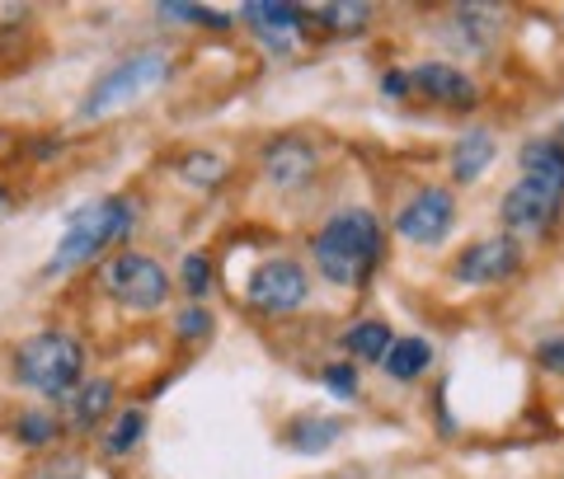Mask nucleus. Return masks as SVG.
<instances>
[{"label": "nucleus", "instance_id": "1", "mask_svg": "<svg viewBox=\"0 0 564 479\" xmlns=\"http://www.w3.org/2000/svg\"><path fill=\"white\" fill-rule=\"evenodd\" d=\"M315 269L329 287H362L381 259V221L367 207H344L311 236Z\"/></svg>", "mask_w": 564, "mask_h": 479}, {"label": "nucleus", "instance_id": "2", "mask_svg": "<svg viewBox=\"0 0 564 479\" xmlns=\"http://www.w3.org/2000/svg\"><path fill=\"white\" fill-rule=\"evenodd\" d=\"M137 226V207L128 198H99L90 207H80L76 217L66 221V236L57 244V254L47 259V277H57V273H70L76 263L85 259H95L99 250H109L113 240H122L128 230Z\"/></svg>", "mask_w": 564, "mask_h": 479}, {"label": "nucleus", "instance_id": "3", "mask_svg": "<svg viewBox=\"0 0 564 479\" xmlns=\"http://www.w3.org/2000/svg\"><path fill=\"white\" fill-rule=\"evenodd\" d=\"M80 371H85V352L62 329L33 334V339H24L20 352H14V377H20L24 385H33L39 395H47V400L70 395L76 381H80Z\"/></svg>", "mask_w": 564, "mask_h": 479}, {"label": "nucleus", "instance_id": "4", "mask_svg": "<svg viewBox=\"0 0 564 479\" xmlns=\"http://www.w3.org/2000/svg\"><path fill=\"white\" fill-rule=\"evenodd\" d=\"M165 76H170V57H165V52H137V57L118 62L113 70H104V76L95 80V90L85 95V104H80V118L113 113V109H122V104H132L137 95L155 90Z\"/></svg>", "mask_w": 564, "mask_h": 479}, {"label": "nucleus", "instance_id": "5", "mask_svg": "<svg viewBox=\"0 0 564 479\" xmlns=\"http://www.w3.org/2000/svg\"><path fill=\"white\" fill-rule=\"evenodd\" d=\"M104 292L122 311H161L170 301V273L147 254H118L104 263Z\"/></svg>", "mask_w": 564, "mask_h": 479}, {"label": "nucleus", "instance_id": "6", "mask_svg": "<svg viewBox=\"0 0 564 479\" xmlns=\"http://www.w3.org/2000/svg\"><path fill=\"white\" fill-rule=\"evenodd\" d=\"M452 226H456V198L447 184H423L395 207V236L423 244V250L443 244L452 236Z\"/></svg>", "mask_w": 564, "mask_h": 479}, {"label": "nucleus", "instance_id": "7", "mask_svg": "<svg viewBox=\"0 0 564 479\" xmlns=\"http://www.w3.org/2000/svg\"><path fill=\"white\" fill-rule=\"evenodd\" d=\"M245 301L263 315H292L311 301V277L296 259H263L245 282Z\"/></svg>", "mask_w": 564, "mask_h": 479}, {"label": "nucleus", "instance_id": "8", "mask_svg": "<svg viewBox=\"0 0 564 479\" xmlns=\"http://www.w3.org/2000/svg\"><path fill=\"white\" fill-rule=\"evenodd\" d=\"M522 240L518 236H489V240H475L470 250L456 254L452 263V277L456 282H466V287H494V282H508V277H518L522 273Z\"/></svg>", "mask_w": 564, "mask_h": 479}, {"label": "nucleus", "instance_id": "9", "mask_svg": "<svg viewBox=\"0 0 564 479\" xmlns=\"http://www.w3.org/2000/svg\"><path fill=\"white\" fill-rule=\"evenodd\" d=\"M410 95L447 104V109H475L480 99V85H475L462 66L452 62H414L410 66Z\"/></svg>", "mask_w": 564, "mask_h": 479}, {"label": "nucleus", "instance_id": "10", "mask_svg": "<svg viewBox=\"0 0 564 479\" xmlns=\"http://www.w3.org/2000/svg\"><path fill=\"white\" fill-rule=\"evenodd\" d=\"M560 207H564V193L545 188L536 179H518L513 188L503 193V203H499L508 236H513V230H545L560 217Z\"/></svg>", "mask_w": 564, "mask_h": 479}, {"label": "nucleus", "instance_id": "11", "mask_svg": "<svg viewBox=\"0 0 564 479\" xmlns=\"http://www.w3.org/2000/svg\"><path fill=\"white\" fill-rule=\"evenodd\" d=\"M240 20L245 29H250V39L263 43L273 52V57H288V52L296 47V39H302V20H306V10L302 6H245L240 10Z\"/></svg>", "mask_w": 564, "mask_h": 479}, {"label": "nucleus", "instance_id": "12", "mask_svg": "<svg viewBox=\"0 0 564 479\" xmlns=\"http://www.w3.org/2000/svg\"><path fill=\"white\" fill-rule=\"evenodd\" d=\"M315 165H321V155H315V146L302 137H278V141H269V151H263V179L273 188H306Z\"/></svg>", "mask_w": 564, "mask_h": 479}, {"label": "nucleus", "instance_id": "13", "mask_svg": "<svg viewBox=\"0 0 564 479\" xmlns=\"http://www.w3.org/2000/svg\"><path fill=\"white\" fill-rule=\"evenodd\" d=\"M518 165H522V179H536L545 188L564 193V141L555 137H532L527 146L518 151Z\"/></svg>", "mask_w": 564, "mask_h": 479}, {"label": "nucleus", "instance_id": "14", "mask_svg": "<svg viewBox=\"0 0 564 479\" xmlns=\"http://www.w3.org/2000/svg\"><path fill=\"white\" fill-rule=\"evenodd\" d=\"M339 437H344V418H329V414H302V418H292L288 428H282V442H288L292 451H302V456H321Z\"/></svg>", "mask_w": 564, "mask_h": 479}, {"label": "nucleus", "instance_id": "15", "mask_svg": "<svg viewBox=\"0 0 564 479\" xmlns=\"http://www.w3.org/2000/svg\"><path fill=\"white\" fill-rule=\"evenodd\" d=\"M429 367H433V344L419 339V334H400V339H391V348H386V358H381V371L391 381H419Z\"/></svg>", "mask_w": 564, "mask_h": 479}, {"label": "nucleus", "instance_id": "16", "mask_svg": "<svg viewBox=\"0 0 564 479\" xmlns=\"http://www.w3.org/2000/svg\"><path fill=\"white\" fill-rule=\"evenodd\" d=\"M489 165H494V137H489L485 128L466 132V137L452 146V179H456V184H475Z\"/></svg>", "mask_w": 564, "mask_h": 479}, {"label": "nucleus", "instance_id": "17", "mask_svg": "<svg viewBox=\"0 0 564 479\" xmlns=\"http://www.w3.org/2000/svg\"><path fill=\"white\" fill-rule=\"evenodd\" d=\"M391 339H395V329L386 325V319H358V325L344 329V352L358 362H381Z\"/></svg>", "mask_w": 564, "mask_h": 479}, {"label": "nucleus", "instance_id": "18", "mask_svg": "<svg viewBox=\"0 0 564 479\" xmlns=\"http://www.w3.org/2000/svg\"><path fill=\"white\" fill-rule=\"evenodd\" d=\"M109 404H113V381L109 377L85 381L76 390V400H70V423H76V428H90V423H99L104 414H109Z\"/></svg>", "mask_w": 564, "mask_h": 479}, {"label": "nucleus", "instance_id": "19", "mask_svg": "<svg viewBox=\"0 0 564 479\" xmlns=\"http://www.w3.org/2000/svg\"><path fill=\"white\" fill-rule=\"evenodd\" d=\"M141 433H147V414L141 410H122L118 418H113V428L104 433V456H132L137 451V442H141Z\"/></svg>", "mask_w": 564, "mask_h": 479}, {"label": "nucleus", "instance_id": "20", "mask_svg": "<svg viewBox=\"0 0 564 479\" xmlns=\"http://www.w3.org/2000/svg\"><path fill=\"white\" fill-rule=\"evenodd\" d=\"M180 174L193 184V188H212V184H221V174H226V160L217 151H188L180 160Z\"/></svg>", "mask_w": 564, "mask_h": 479}, {"label": "nucleus", "instance_id": "21", "mask_svg": "<svg viewBox=\"0 0 564 479\" xmlns=\"http://www.w3.org/2000/svg\"><path fill=\"white\" fill-rule=\"evenodd\" d=\"M321 20L334 24V33H362V24L372 20V6H325Z\"/></svg>", "mask_w": 564, "mask_h": 479}, {"label": "nucleus", "instance_id": "22", "mask_svg": "<svg viewBox=\"0 0 564 479\" xmlns=\"http://www.w3.org/2000/svg\"><path fill=\"white\" fill-rule=\"evenodd\" d=\"M184 292L193 296V301H203L207 292H212V259L207 254H184Z\"/></svg>", "mask_w": 564, "mask_h": 479}, {"label": "nucleus", "instance_id": "23", "mask_svg": "<svg viewBox=\"0 0 564 479\" xmlns=\"http://www.w3.org/2000/svg\"><path fill=\"white\" fill-rule=\"evenodd\" d=\"M29 479H85V460H80V456H70V451H62V456L43 460V466L33 470Z\"/></svg>", "mask_w": 564, "mask_h": 479}, {"label": "nucleus", "instance_id": "24", "mask_svg": "<svg viewBox=\"0 0 564 479\" xmlns=\"http://www.w3.org/2000/svg\"><path fill=\"white\" fill-rule=\"evenodd\" d=\"M321 381H325V385H329L339 400L358 395V367H352V362H329V367L321 371Z\"/></svg>", "mask_w": 564, "mask_h": 479}, {"label": "nucleus", "instance_id": "25", "mask_svg": "<svg viewBox=\"0 0 564 479\" xmlns=\"http://www.w3.org/2000/svg\"><path fill=\"white\" fill-rule=\"evenodd\" d=\"M165 20H184V24H212V29H226V14L221 10H203V6H161Z\"/></svg>", "mask_w": 564, "mask_h": 479}, {"label": "nucleus", "instance_id": "26", "mask_svg": "<svg viewBox=\"0 0 564 479\" xmlns=\"http://www.w3.org/2000/svg\"><path fill=\"white\" fill-rule=\"evenodd\" d=\"M536 367H545L551 377H564V334H545L536 344Z\"/></svg>", "mask_w": 564, "mask_h": 479}, {"label": "nucleus", "instance_id": "27", "mask_svg": "<svg viewBox=\"0 0 564 479\" xmlns=\"http://www.w3.org/2000/svg\"><path fill=\"white\" fill-rule=\"evenodd\" d=\"M207 329H212V315L203 306H193V311L180 315V339H203Z\"/></svg>", "mask_w": 564, "mask_h": 479}, {"label": "nucleus", "instance_id": "28", "mask_svg": "<svg viewBox=\"0 0 564 479\" xmlns=\"http://www.w3.org/2000/svg\"><path fill=\"white\" fill-rule=\"evenodd\" d=\"M20 437L33 442V447H43V442H52V423L43 414H24L20 418Z\"/></svg>", "mask_w": 564, "mask_h": 479}, {"label": "nucleus", "instance_id": "29", "mask_svg": "<svg viewBox=\"0 0 564 479\" xmlns=\"http://www.w3.org/2000/svg\"><path fill=\"white\" fill-rule=\"evenodd\" d=\"M381 90L391 95V99H404V95H410V70H386V76H381Z\"/></svg>", "mask_w": 564, "mask_h": 479}, {"label": "nucleus", "instance_id": "30", "mask_svg": "<svg viewBox=\"0 0 564 479\" xmlns=\"http://www.w3.org/2000/svg\"><path fill=\"white\" fill-rule=\"evenodd\" d=\"M560 137H564V122H560Z\"/></svg>", "mask_w": 564, "mask_h": 479}]
</instances>
